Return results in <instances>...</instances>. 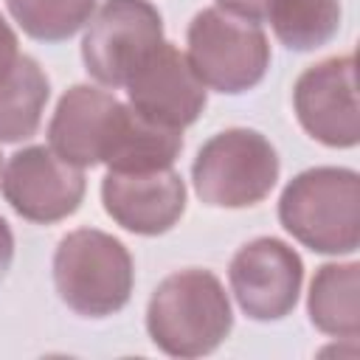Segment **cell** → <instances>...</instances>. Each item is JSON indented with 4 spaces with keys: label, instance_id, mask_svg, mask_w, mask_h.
I'll return each instance as SVG.
<instances>
[{
    "label": "cell",
    "instance_id": "1",
    "mask_svg": "<svg viewBox=\"0 0 360 360\" xmlns=\"http://www.w3.org/2000/svg\"><path fill=\"white\" fill-rule=\"evenodd\" d=\"M233 315L219 278L208 270L166 276L149 298L146 329L166 354L200 357L214 352L231 332Z\"/></svg>",
    "mask_w": 360,
    "mask_h": 360
},
{
    "label": "cell",
    "instance_id": "2",
    "mask_svg": "<svg viewBox=\"0 0 360 360\" xmlns=\"http://www.w3.org/2000/svg\"><path fill=\"white\" fill-rule=\"evenodd\" d=\"M281 225L318 253H352L360 245V180L352 169L301 172L278 200Z\"/></svg>",
    "mask_w": 360,
    "mask_h": 360
},
{
    "label": "cell",
    "instance_id": "3",
    "mask_svg": "<svg viewBox=\"0 0 360 360\" xmlns=\"http://www.w3.org/2000/svg\"><path fill=\"white\" fill-rule=\"evenodd\" d=\"M53 284L76 315H112L129 301L132 256L115 236L79 228L68 233L53 253Z\"/></svg>",
    "mask_w": 360,
    "mask_h": 360
},
{
    "label": "cell",
    "instance_id": "4",
    "mask_svg": "<svg viewBox=\"0 0 360 360\" xmlns=\"http://www.w3.org/2000/svg\"><path fill=\"white\" fill-rule=\"evenodd\" d=\"M188 65L205 87L245 93L270 65V45L259 22L225 8H202L188 25Z\"/></svg>",
    "mask_w": 360,
    "mask_h": 360
},
{
    "label": "cell",
    "instance_id": "5",
    "mask_svg": "<svg viewBox=\"0 0 360 360\" xmlns=\"http://www.w3.org/2000/svg\"><path fill=\"white\" fill-rule=\"evenodd\" d=\"M194 188L214 208H248L270 194L278 180V155L256 129L214 135L194 160Z\"/></svg>",
    "mask_w": 360,
    "mask_h": 360
},
{
    "label": "cell",
    "instance_id": "6",
    "mask_svg": "<svg viewBox=\"0 0 360 360\" xmlns=\"http://www.w3.org/2000/svg\"><path fill=\"white\" fill-rule=\"evenodd\" d=\"M163 42V22L146 0H107L82 42L87 73L107 84L124 87L135 68Z\"/></svg>",
    "mask_w": 360,
    "mask_h": 360
},
{
    "label": "cell",
    "instance_id": "7",
    "mask_svg": "<svg viewBox=\"0 0 360 360\" xmlns=\"http://www.w3.org/2000/svg\"><path fill=\"white\" fill-rule=\"evenodd\" d=\"M0 186L8 205L31 222H59L73 214L84 197L82 169L45 146H28L11 155Z\"/></svg>",
    "mask_w": 360,
    "mask_h": 360
},
{
    "label": "cell",
    "instance_id": "8",
    "mask_svg": "<svg viewBox=\"0 0 360 360\" xmlns=\"http://www.w3.org/2000/svg\"><path fill=\"white\" fill-rule=\"evenodd\" d=\"M301 127L326 146H354L360 138L354 56H332L307 68L292 90Z\"/></svg>",
    "mask_w": 360,
    "mask_h": 360
},
{
    "label": "cell",
    "instance_id": "9",
    "mask_svg": "<svg viewBox=\"0 0 360 360\" xmlns=\"http://www.w3.org/2000/svg\"><path fill=\"white\" fill-rule=\"evenodd\" d=\"M228 276L245 315L253 321H278L298 301L304 267L290 245L262 236L236 250Z\"/></svg>",
    "mask_w": 360,
    "mask_h": 360
},
{
    "label": "cell",
    "instance_id": "10",
    "mask_svg": "<svg viewBox=\"0 0 360 360\" xmlns=\"http://www.w3.org/2000/svg\"><path fill=\"white\" fill-rule=\"evenodd\" d=\"M124 87L135 112L172 129L194 124L205 107V84L197 79L186 53L172 42H160Z\"/></svg>",
    "mask_w": 360,
    "mask_h": 360
},
{
    "label": "cell",
    "instance_id": "11",
    "mask_svg": "<svg viewBox=\"0 0 360 360\" xmlns=\"http://www.w3.org/2000/svg\"><path fill=\"white\" fill-rule=\"evenodd\" d=\"M104 211L127 231L155 236L169 231L186 208V186L177 172H110L101 183Z\"/></svg>",
    "mask_w": 360,
    "mask_h": 360
},
{
    "label": "cell",
    "instance_id": "12",
    "mask_svg": "<svg viewBox=\"0 0 360 360\" xmlns=\"http://www.w3.org/2000/svg\"><path fill=\"white\" fill-rule=\"evenodd\" d=\"M183 149L180 129L160 127L132 107H124L115 101L107 132L101 141V163L110 166V172H158L169 169Z\"/></svg>",
    "mask_w": 360,
    "mask_h": 360
},
{
    "label": "cell",
    "instance_id": "13",
    "mask_svg": "<svg viewBox=\"0 0 360 360\" xmlns=\"http://www.w3.org/2000/svg\"><path fill=\"white\" fill-rule=\"evenodd\" d=\"M112 107H115V98L98 87H90V84L70 87L59 98L56 112L48 127L51 149L62 160H68L79 169L101 163L98 160L101 141H104Z\"/></svg>",
    "mask_w": 360,
    "mask_h": 360
},
{
    "label": "cell",
    "instance_id": "14",
    "mask_svg": "<svg viewBox=\"0 0 360 360\" xmlns=\"http://www.w3.org/2000/svg\"><path fill=\"white\" fill-rule=\"evenodd\" d=\"M48 101V79L31 56H14L0 73V143L31 138Z\"/></svg>",
    "mask_w": 360,
    "mask_h": 360
},
{
    "label": "cell",
    "instance_id": "15",
    "mask_svg": "<svg viewBox=\"0 0 360 360\" xmlns=\"http://www.w3.org/2000/svg\"><path fill=\"white\" fill-rule=\"evenodd\" d=\"M312 323L338 338H357L360 332V267L323 264L309 287Z\"/></svg>",
    "mask_w": 360,
    "mask_h": 360
},
{
    "label": "cell",
    "instance_id": "16",
    "mask_svg": "<svg viewBox=\"0 0 360 360\" xmlns=\"http://www.w3.org/2000/svg\"><path fill=\"white\" fill-rule=\"evenodd\" d=\"M267 20L292 51H312L326 45L340 28V0H276Z\"/></svg>",
    "mask_w": 360,
    "mask_h": 360
},
{
    "label": "cell",
    "instance_id": "17",
    "mask_svg": "<svg viewBox=\"0 0 360 360\" xmlns=\"http://www.w3.org/2000/svg\"><path fill=\"white\" fill-rule=\"evenodd\" d=\"M20 28L45 42L73 37L93 14L96 0H6Z\"/></svg>",
    "mask_w": 360,
    "mask_h": 360
},
{
    "label": "cell",
    "instance_id": "18",
    "mask_svg": "<svg viewBox=\"0 0 360 360\" xmlns=\"http://www.w3.org/2000/svg\"><path fill=\"white\" fill-rule=\"evenodd\" d=\"M219 8L231 11V14H239V17H248L253 22H262L267 20V11L276 0H217Z\"/></svg>",
    "mask_w": 360,
    "mask_h": 360
},
{
    "label": "cell",
    "instance_id": "19",
    "mask_svg": "<svg viewBox=\"0 0 360 360\" xmlns=\"http://www.w3.org/2000/svg\"><path fill=\"white\" fill-rule=\"evenodd\" d=\"M14 56H17V37L8 28V22L0 17V73L14 62Z\"/></svg>",
    "mask_w": 360,
    "mask_h": 360
},
{
    "label": "cell",
    "instance_id": "20",
    "mask_svg": "<svg viewBox=\"0 0 360 360\" xmlns=\"http://www.w3.org/2000/svg\"><path fill=\"white\" fill-rule=\"evenodd\" d=\"M11 259H14V236H11L8 222L0 217V278L8 273Z\"/></svg>",
    "mask_w": 360,
    "mask_h": 360
}]
</instances>
